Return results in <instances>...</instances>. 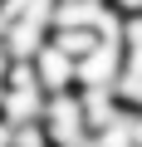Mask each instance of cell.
Segmentation results:
<instances>
[{
	"mask_svg": "<svg viewBox=\"0 0 142 147\" xmlns=\"http://www.w3.org/2000/svg\"><path fill=\"white\" fill-rule=\"evenodd\" d=\"M30 64H34V79H39V88H44V93H69V88H79V64L69 59L54 39H49Z\"/></svg>",
	"mask_w": 142,
	"mask_h": 147,
	"instance_id": "obj_2",
	"label": "cell"
},
{
	"mask_svg": "<svg viewBox=\"0 0 142 147\" xmlns=\"http://www.w3.org/2000/svg\"><path fill=\"white\" fill-rule=\"evenodd\" d=\"M122 39H98L88 59H79V88H113L122 79Z\"/></svg>",
	"mask_w": 142,
	"mask_h": 147,
	"instance_id": "obj_1",
	"label": "cell"
},
{
	"mask_svg": "<svg viewBox=\"0 0 142 147\" xmlns=\"http://www.w3.org/2000/svg\"><path fill=\"white\" fill-rule=\"evenodd\" d=\"M49 147H59V142H49Z\"/></svg>",
	"mask_w": 142,
	"mask_h": 147,
	"instance_id": "obj_5",
	"label": "cell"
},
{
	"mask_svg": "<svg viewBox=\"0 0 142 147\" xmlns=\"http://www.w3.org/2000/svg\"><path fill=\"white\" fill-rule=\"evenodd\" d=\"M108 10L127 20V15H142V0H108Z\"/></svg>",
	"mask_w": 142,
	"mask_h": 147,
	"instance_id": "obj_3",
	"label": "cell"
},
{
	"mask_svg": "<svg viewBox=\"0 0 142 147\" xmlns=\"http://www.w3.org/2000/svg\"><path fill=\"white\" fill-rule=\"evenodd\" d=\"M10 69H15V59L5 54V44H0V93H5V84H10Z\"/></svg>",
	"mask_w": 142,
	"mask_h": 147,
	"instance_id": "obj_4",
	"label": "cell"
}]
</instances>
